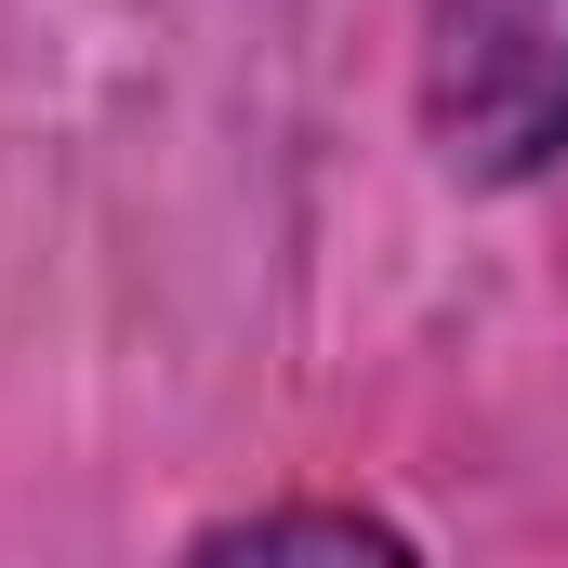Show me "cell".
Returning <instances> with one entry per match:
<instances>
[{"label":"cell","instance_id":"6da1fadb","mask_svg":"<svg viewBox=\"0 0 568 568\" xmlns=\"http://www.w3.org/2000/svg\"><path fill=\"white\" fill-rule=\"evenodd\" d=\"M424 120L463 172L568 159V0H436L424 13Z\"/></svg>","mask_w":568,"mask_h":568},{"label":"cell","instance_id":"7a4b0ae2","mask_svg":"<svg viewBox=\"0 0 568 568\" xmlns=\"http://www.w3.org/2000/svg\"><path fill=\"white\" fill-rule=\"evenodd\" d=\"M212 556H384V529H357V516H265V529H225Z\"/></svg>","mask_w":568,"mask_h":568}]
</instances>
